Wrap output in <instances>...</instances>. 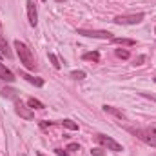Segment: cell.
<instances>
[{
	"label": "cell",
	"mask_w": 156,
	"mask_h": 156,
	"mask_svg": "<svg viewBox=\"0 0 156 156\" xmlns=\"http://www.w3.org/2000/svg\"><path fill=\"white\" fill-rule=\"evenodd\" d=\"M154 33H156V29H154Z\"/></svg>",
	"instance_id": "obj_25"
},
{
	"label": "cell",
	"mask_w": 156,
	"mask_h": 156,
	"mask_svg": "<svg viewBox=\"0 0 156 156\" xmlns=\"http://www.w3.org/2000/svg\"><path fill=\"white\" fill-rule=\"evenodd\" d=\"M91 154H93V156H105V153H104V149L94 147V149H91Z\"/></svg>",
	"instance_id": "obj_20"
},
{
	"label": "cell",
	"mask_w": 156,
	"mask_h": 156,
	"mask_svg": "<svg viewBox=\"0 0 156 156\" xmlns=\"http://www.w3.org/2000/svg\"><path fill=\"white\" fill-rule=\"evenodd\" d=\"M26 7H27V18H29V24L35 27L38 24V11H37V5L33 4V0H27L26 2Z\"/></svg>",
	"instance_id": "obj_7"
},
{
	"label": "cell",
	"mask_w": 156,
	"mask_h": 156,
	"mask_svg": "<svg viewBox=\"0 0 156 156\" xmlns=\"http://www.w3.org/2000/svg\"><path fill=\"white\" fill-rule=\"evenodd\" d=\"M134 136H138L142 142H145L147 145L156 147V127H145V129H134L133 131Z\"/></svg>",
	"instance_id": "obj_2"
},
{
	"label": "cell",
	"mask_w": 156,
	"mask_h": 156,
	"mask_svg": "<svg viewBox=\"0 0 156 156\" xmlns=\"http://www.w3.org/2000/svg\"><path fill=\"white\" fill-rule=\"evenodd\" d=\"M71 78L82 80V78H85V73H83V71H73V73H71Z\"/></svg>",
	"instance_id": "obj_19"
},
{
	"label": "cell",
	"mask_w": 156,
	"mask_h": 156,
	"mask_svg": "<svg viewBox=\"0 0 156 156\" xmlns=\"http://www.w3.org/2000/svg\"><path fill=\"white\" fill-rule=\"evenodd\" d=\"M49 60H51V64H53V67H55V69H60V67H62V64L58 62V58H56V55H53V53H49Z\"/></svg>",
	"instance_id": "obj_17"
},
{
	"label": "cell",
	"mask_w": 156,
	"mask_h": 156,
	"mask_svg": "<svg viewBox=\"0 0 156 156\" xmlns=\"http://www.w3.org/2000/svg\"><path fill=\"white\" fill-rule=\"evenodd\" d=\"M142 62H145V56H138L134 60V66H142Z\"/></svg>",
	"instance_id": "obj_22"
},
{
	"label": "cell",
	"mask_w": 156,
	"mask_h": 156,
	"mask_svg": "<svg viewBox=\"0 0 156 156\" xmlns=\"http://www.w3.org/2000/svg\"><path fill=\"white\" fill-rule=\"evenodd\" d=\"M15 111H16V115L20 118H24V120H33V111H31V107H26L18 98L15 100Z\"/></svg>",
	"instance_id": "obj_6"
},
{
	"label": "cell",
	"mask_w": 156,
	"mask_h": 156,
	"mask_svg": "<svg viewBox=\"0 0 156 156\" xmlns=\"http://www.w3.org/2000/svg\"><path fill=\"white\" fill-rule=\"evenodd\" d=\"M144 20V15L142 13H136V15H118L115 16V24L118 26H134V24H140Z\"/></svg>",
	"instance_id": "obj_3"
},
{
	"label": "cell",
	"mask_w": 156,
	"mask_h": 156,
	"mask_svg": "<svg viewBox=\"0 0 156 156\" xmlns=\"http://www.w3.org/2000/svg\"><path fill=\"white\" fill-rule=\"evenodd\" d=\"M55 153H56V156H69L67 154V151H62V149H56Z\"/></svg>",
	"instance_id": "obj_23"
},
{
	"label": "cell",
	"mask_w": 156,
	"mask_h": 156,
	"mask_svg": "<svg viewBox=\"0 0 156 156\" xmlns=\"http://www.w3.org/2000/svg\"><path fill=\"white\" fill-rule=\"evenodd\" d=\"M94 140H96L100 145H104L105 149H109V151H115V153L123 151V147H122L118 142H115L113 138H109V136H105V134H96V136H94Z\"/></svg>",
	"instance_id": "obj_4"
},
{
	"label": "cell",
	"mask_w": 156,
	"mask_h": 156,
	"mask_svg": "<svg viewBox=\"0 0 156 156\" xmlns=\"http://www.w3.org/2000/svg\"><path fill=\"white\" fill-rule=\"evenodd\" d=\"M0 80H4V82H7V83H13V82H15V75H13L4 64H0Z\"/></svg>",
	"instance_id": "obj_10"
},
{
	"label": "cell",
	"mask_w": 156,
	"mask_h": 156,
	"mask_svg": "<svg viewBox=\"0 0 156 156\" xmlns=\"http://www.w3.org/2000/svg\"><path fill=\"white\" fill-rule=\"evenodd\" d=\"M0 94L5 96V98H13V100L18 98V91H16V89L7 87V85H2V83H0Z\"/></svg>",
	"instance_id": "obj_9"
},
{
	"label": "cell",
	"mask_w": 156,
	"mask_h": 156,
	"mask_svg": "<svg viewBox=\"0 0 156 156\" xmlns=\"http://www.w3.org/2000/svg\"><path fill=\"white\" fill-rule=\"evenodd\" d=\"M111 42L113 44H120V45H136V40H133V38H111Z\"/></svg>",
	"instance_id": "obj_13"
},
{
	"label": "cell",
	"mask_w": 156,
	"mask_h": 156,
	"mask_svg": "<svg viewBox=\"0 0 156 156\" xmlns=\"http://www.w3.org/2000/svg\"><path fill=\"white\" fill-rule=\"evenodd\" d=\"M20 78L27 80L29 83H33V85H37V87H42V85H44V80H42V78L31 76V75H27V73H20Z\"/></svg>",
	"instance_id": "obj_11"
},
{
	"label": "cell",
	"mask_w": 156,
	"mask_h": 156,
	"mask_svg": "<svg viewBox=\"0 0 156 156\" xmlns=\"http://www.w3.org/2000/svg\"><path fill=\"white\" fill-rule=\"evenodd\" d=\"M116 56L122 58V60H127V58H129V51H125V49H116Z\"/></svg>",
	"instance_id": "obj_18"
},
{
	"label": "cell",
	"mask_w": 156,
	"mask_h": 156,
	"mask_svg": "<svg viewBox=\"0 0 156 156\" xmlns=\"http://www.w3.org/2000/svg\"><path fill=\"white\" fill-rule=\"evenodd\" d=\"M56 2H66V0H56Z\"/></svg>",
	"instance_id": "obj_24"
},
{
	"label": "cell",
	"mask_w": 156,
	"mask_h": 156,
	"mask_svg": "<svg viewBox=\"0 0 156 156\" xmlns=\"http://www.w3.org/2000/svg\"><path fill=\"white\" fill-rule=\"evenodd\" d=\"M15 49H16V55H18V58H20V64H22L26 69L33 71V69L37 67V64H35V56H33L31 49H29L24 42H20V40H15Z\"/></svg>",
	"instance_id": "obj_1"
},
{
	"label": "cell",
	"mask_w": 156,
	"mask_h": 156,
	"mask_svg": "<svg viewBox=\"0 0 156 156\" xmlns=\"http://www.w3.org/2000/svg\"><path fill=\"white\" fill-rule=\"evenodd\" d=\"M82 58H83V60H93V62H98V60H100V55H98L96 51H93V53H83V55H82Z\"/></svg>",
	"instance_id": "obj_15"
},
{
	"label": "cell",
	"mask_w": 156,
	"mask_h": 156,
	"mask_svg": "<svg viewBox=\"0 0 156 156\" xmlns=\"http://www.w3.org/2000/svg\"><path fill=\"white\" fill-rule=\"evenodd\" d=\"M0 53L5 56V58H11L13 55H11V51H9V45H7V40L4 37V33H2V24H0Z\"/></svg>",
	"instance_id": "obj_8"
},
{
	"label": "cell",
	"mask_w": 156,
	"mask_h": 156,
	"mask_svg": "<svg viewBox=\"0 0 156 156\" xmlns=\"http://www.w3.org/2000/svg\"><path fill=\"white\" fill-rule=\"evenodd\" d=\"M104 111L109 113V115H113V116L120 118V120L125 118V113H123V111H120V109H116V107H111V105H104Z\"/></svg>",
	"instance_id": "obj_12"
},
{
	"label": "cell",
	"mask_w": 156,
	"mask_h": 156,
	"mask_svg": "<svg viewBox=\"0 0 156 156\" xmlns=\"http://www.w3.org/2000/svg\"><path fill=\"white\" fill-rule=\"evenodd\" d=\"M67 151H80V145L78 144H69L67 145Z\"/></svg>",
	"instance_id": "obj_21"
},
{
	"label": "cell",
	"mask_w": 156,
	"mask_h": 156,
	"mask_svg": "<svg viewBox=\"0 0 156 156\" xmlns=\"http://www.w3.org/2000/svg\"><path fill=\"white\" fill-rule=\"evenodd\" d=\"M78 35L82 37H89V38H102V40H111L109 31H102V29H78Z\"/></svg>",
	"instance_id": "obj_5"
},
{
	"label": "cell",
	"mask_w": 156,
	"mask_h": 156,
	"mask_svg": "<svg viewBox=\"0 0 156 156\" xmlns=\"http://www.w3.org/2000/svg\"><path fill=\"white\" fill-rule=\"evenodd\" d=\"M154 82H156V78H154Z\"/></svg>",
	"instance_id": "obj_26"
},
{
	"label": "cell",
	"mask_w": 156,
	"mask_h": 156,
	"mask_svg": "<svg viewBox=\"0 0 156 156\" xmlns=\"http://www.w3.org/2000/svg\"><path fill=\"white\" fill-rule=\"evenodd\" d=\"M62 125H64V127H67V129H71V131H76V129H78V123H75L73 120H64V122H62Z\"/></svg>",
	"instance_id": "obj_16"
},
{
	"label": "cell",
	"mask_w": 156,
	"mask_h": 156,
	"mask_svg": "<svg viewBox=\"0 0 156 156\" xmlns=\"http://www.w3.org/2000/svg\"><path fill=\"white\" fill-rule=\"evenodd\" d=\"M27 105H29L31 109H44V107H45V105H44L40 100H37V98H29V100H27Z\"/></svg>",
	"instance_id": "obj_14"
}]
</instances>
